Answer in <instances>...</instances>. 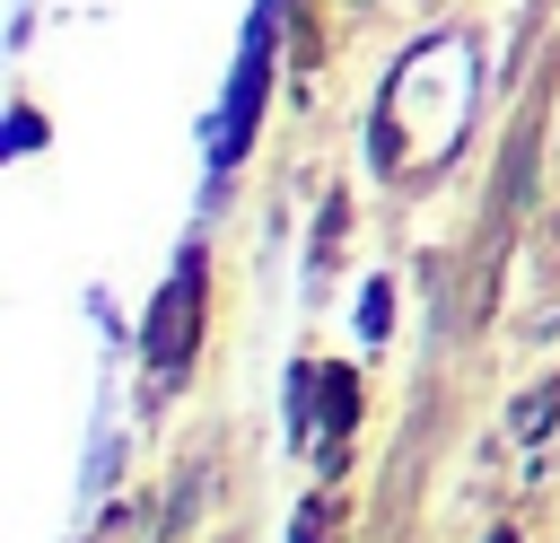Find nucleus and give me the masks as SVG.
I'll list each match as a JSON object with an SVG mask.
<instances>
[{
  "label": "nucleus",
  "mask_w": 560,
  "mask_h": 543,
  "mask_svg": "<svg viewBox=\"0 0 560 543\" xmlns=\"http://www.w3.org/2000/svg\"><path fill=\"white\" fill-rule=\"evenodd\" d=\"M192 324H201V254H184V263H175V280L158 289L140 350H149L158 368H184V359H192Z\"/></svg>",
  "instance_id": "nucleus-1"
},
{
  "label": "nucleus",
  "mask_w": 560,
  "mask_h": 543,
  "mask_svg": "<svg viewBox=\"0 0 560 543\" xmlns=\"http://www.w3.org/2000/svg\"><path fill=\"white\" fill-rule=\"evenodd\" d=\"M254 105H262V35L245 44V70H236V88H228V131H219V166L245 149V131H254Z\"/></svg>",
  "instance_id": "nucleus-2"
}]
</instances>
